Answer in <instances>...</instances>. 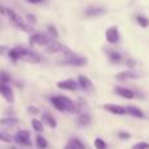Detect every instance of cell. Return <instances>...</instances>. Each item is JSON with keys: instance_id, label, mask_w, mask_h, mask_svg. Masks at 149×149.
I'll return each instance as SVG.
<instances>
[{"instance_id": "21", "label": "cell", "mask_w": 149, "mask_h": 149, "mask_svg": "<svg viewBox=\"0 0 149 149\" xmlns=\"http://www.w3.org/2000/svg\"><path fill=\"white\" fill-rule=\"evenodd\" d=\"M67 147H70L71 149H85V145L79 139H71Z\"/></svg>"}, {"instance_id": "24", "label": "cell", "mask_w": 149, "mask_h": 149, "mask_svg": "<svg viewBox=\"0 0 149 149\" xmlns=\"http://www.w3.org/2000/svg\"><path fill=\"white\" fill-rule=\"evenodd\" d=\"M10 82V76L5 71L0 72V84H9Z\"/></svg>"}, {"instance_id": "35", "label": "cell", "mask_w": 149, "mask_h": 149, "mask_svg": "<svg viewBox=\"0 0 149 149\" xmlns=\"http://www.w3.org/2000/svg\"><path fill=\"white\" fill-rule=\"evenodd\" d=\"M5 9H7V8H5V7H3V5L0 4V15L5 16Z\"/></svg>"}, {"instance_id": "26", "label": "cell", "mask_w": 149, "mask_h": 149, "mask_svg": "<svg viewBox=\"0 0 149 149\" xmlns=\"http://www.w3.org/2000/svg\"><path fill=\"white\" fill-rule=\"evenodd\" d=\"M94 147L97 148V149H106V148H107V144L105 143V140L97 137V139L94 140Z\"/></svg>"}, {"instance_id": "34", "label": "cell", "mask_w": 149, "mask_h": 149, "mask_svg": "<svg viewBox=\"0 0 149 149\" xmlns=\"http://www.w3.org/2000/svg\"><path fill=\"white\" fill-rule=\"evenodd\" d=\"M7 50H8V47H7V46H0V55L4 54V52L7 51Z\"/></svg>"}, {"instance_id": "5", "label": "cell", "mask_w": 149, "mask_h": 149, "mask_svg": "<svg viewBox=\"0 0 149 149\" xmlns=\"http://www.w3.org/2000/svg\"><path fill=\"white\" fill-rule=\"evenodd\" d=\"M51 39H52L51 37H49L45 33H36L30 37V46L31 47H36V46H45L46 47Z\"/></svg>"}, {"instance_id": "13", "label": "cell", "mask_w": 149, "mask_h": 149, "mask_svg": "<svg viewBox=\"0 0 149 149\" xmlns=\"http://www.w3.org/2000/svg\"><path fill=\"white\" fill-rule=\"evenodd\" d=\"M105 110H107L109 113L114 114V115H124L126 114V109L123 106H119V105H103L102 106Z\"/></svg>"}, {"instance_id": "15", "label": "cell", "mask_w": 149, "mask_h": 149, "mask_svg": "<svg viewBox=\"0 0 149 149\" xmlns=\"http://www.w3.org/2000/svg\"><path fill=\"white\" fill-rule=\"evenodd\" d=\"M106 13V9L101 7H90L85 10V16L88 17H98V16H102Z\"/></svg>"}, {"instance_id": "11", "label": "cell", "mask_w": 149, "mask_h": 149, "mask_svg": "<svg viewBox=\"0 0 149 149\" xmlns=\"http://www.w3.org/2000/svg\"><path fill=\"white\" fill-rule=\"evenodd\" d=\"M58 88H59V89H63V90H71V92H74V90H77L79 85H77L76 80L68 79V80H64V81L58 82Z\"/></svg>"}, {"instance_id": "3", "label": "cell", "mask_w": 149, "mask_h": 149, "mask_svg": "<svg viewBox=\"0 0 149 149\" xmlns=\"http://www.w3.org/2000/svg\"><path fill=\"white\" fill-rule=\"evenodd\" d=\"M5 16H7V17L9 18L10 22H12L15 26H17L20 30L25 31V33H31V31H33V29L30 28V25H29V24H26L25 20H24V18L21 17L18 13H16L13 9L7 8V9H5Z\"/></svg>"}, {"instance_id": "28", "label": "cell", "mask_w": 149, "mask_h": 149, "mask_svg": "<svg viewBox=\"0 0 149 149\" xmlns=\"http://www.w3.org/2000/svg\"><path fill=\"white\" fill-rule=\"evenodd\" d=\"M132 149H149V145H148V143H145V141H140V143H137V144H135L134 147H132Z\"/></svg>"}, {"instance_id": "17", "label": "cell", "mask_w": 149, "mask_h": 149, "mask_svg": "<svg viewBox=\"0 0 149 149\" xmlns=\"http://www.w3.org/2000/svg\"><path fill=\"white\" fill-rule=\"evenodd\" d=\"M90 122H92V116H90L88 113H82V114H80L79 118H77V123H79V126H81V127H86V126H89Z\"/></svg>"}, {"instance_id": "16", "label": "cell", "mask_w": 149, "mask_h": 149, "mask_svg": "<svg viewBox=\"0 0 149 149\" xmlns=\"http://www.w3.org/2000/svg\"><path fill=\"white\" fill-rule=\"evenodd\" d=\"M124 109H126V114H130V115L135 116V118H140V119L145 118L144 113L139 107H136V106H128V107H124Z\"/></svg>"}, {"instance_id": "20", "label": "cell", "mask_w": 149, "mask_h": 149, "mask_svg": "<svg viewBox=\"0 0 149 149\" xmlns=\"http://www.w3.org/2000/svg\"><path fill=\"white\" fill-rule=\"evenodd\" d=\"M109 59H110V62L113 63V64H118V63H120V60H122V55L119 54L118 51L110 50V51H109Z\"/></svg>"}, {"instance_id": "1", "label": "cell", "mask_w": 149, "mask_h": 149, "mask_svg": "<svg viewBox=\"0 0 149 149\" xmlns=\"http://www.w3.org/2000/svg\"><path fill=\"white\" fill-rule=\"evenodd\" d=\"M8 55H9L10 60L13 63H16L17 60H24V62L31 63V64H37V63L41 62V56L37 52H34L33 50L21 47V46L8 50Z\"/></svg>"}, {"instance_id": "32", "label": "cell", "mask_w": 149, "mask_h": 149, "mask_svg": "<svg viewBox=\"0 0 149 149\" xmlns=\"http://www.w3.org/2000/svg\"><path fill=\"white\" fill-rule=\"evenodd\" d=\"M126 64H127V67H130V68H134L135 65H136V62H135L134 59H128L126 62Z\"/></svg>"}, {"instance_id": "19", "label": "cell", "mask_w": 149, "mask_h": 149, "mask_svg": "<svg viewBox=\"0 0 149 149\" xmlns=\"http://www.w3.org/2000/svg\"><path fill=\"white\" fill-rule=\"evenodd\" d=\"M18 123V119L17 118H3L0 119V126L1 127H13Z\"/></svg>"}, {"instance_id": "29", "label": "cell", "mask_w": 149, "mask_h": 149, "mask_svg": "<svg viewBox=\"0 0 149 149\" xmlns=\"http://www.w3.org/2000/svg\"><path fill=\"white\" fill-rule=\"evenodd\" d=\"M0 141H3V143H10V141H12V137H10L9 135L4 134V132H0Z\"/></svg>"}, {"instance_id": "30", "label": "cell", "mask_w": 149, "mask_h": 149, "mask_svg": "<svg viewBox=\"0 0 149 149\" xmlns=\"http://www.w3.org/2000/svg\"><path fill=\"white\" fill-rule=\"evenodd\" d=\"M24 20H25V22L26 24H36L37 22V18H36V16H33V15H30V13H29V15H26V18H24Z\"/></svg>"}, {"instance_id": "10", "label": "cell", "mask_w": 149, "mask_h": 149, "mask_svg": "<svg viewBox=\"0 0 149 149\" xmlns=\"http://www.w3.org/2000/svg\"><path fill=\"white\" fill-rule=\"evenodd\" d=\"M63 50H64V46L60 45L56 39H51L46 46V52H49V54H60V52H63Z\"/></svg>"}, {"instance_id": "4", "label": "cell", "mask_w": 149, "mask_h": 149, "mask_svg": "<svg viewBox=\"0 0 149 149\" xmlns=\"http://www.w3.org/2000/svg\"><path fill=\"white\" fill-rule=\"evenodd\" d=\"M62 54L64 55L65 58L62 60V62H60V64H67V65H76V67H81V65H85V64H86V62H88L85 58L79 56V55L73 54V52L71 51L70 49H67V47H64V50H63Z\"/></svg>"}, {"instance_id": "23", "label": "cell", "mask_w": 149, "mask_h": 149, "mask_svg": "<svg viewBox=\"0 0 149 149\" xmlns=\"http://www.w3.org/2000/svg\"><path fill=\"white\" fill-rule=\"evenodd\" d=\"M31 127H33L34 131L39 132V134L43 131V123H42L41 120H38V119H33V120H31Z\"/></svg>"}, {"instance_id": "2", "label": "cell", "mask_w": 149, "mask_h": 149, "mask_svg": "<svg viewBox=\"0 0 149 149\" xmlns=\"http://www.w3.org/2000/svg\"><path fill=\"white\" fill-rule=\"evenodd\" d=\"M50 101H51L52 106L59 111H63V113H74L76 111V103L70 97H65V95H52L50 98Z\"/></svg>"}, {"instance_id": "36", "label": "cell", "mask_w": 149, "mask_h": 149, "mask_svg": "<svg viewBox=\"0 0 149 149\" xmlns=\"http://www.w3.org/2000/svg\"><path fill=\"white\" fill-rule=\"evenodd\" d=\"M28 3H31V4H37V3H41L42 0H26Z\"/></svg>"}, {"instance_id": "27", "label": "cell", "mask_w": 149, "mask_h": 149, "mask_svg": "<svg viewBox=\"0 0 149 149\" xmlns=\"http://www.w3.org/2000/svg\"><path fill=\"white\" fill-rule=\"evenodd\" d=\"M47 30H49V33L51 34V38L52 39H55V38H58V37H59V33H58L56 28H55L54 25H49V26H47Z\"/></svg>"}, {"instance_id": "25", "label": "cell", "mask_w": 149, "mask_h": 149, "mask_svg": "<svg viewBox=\"0 0 149 149\" xmlns=\"http://www.w3.org/2000/svg\"><path fill=\"white\" fill-rule=\"evenodd\" d=\"M136 21H137V24H139L141 28H148V18L145 17V16L139 15L136 17Z\"/></svg>"}, {"instance_id": "33", "label": "cell", "mask_w": 149, "mask_h": 149, "mask_svg": "<svg viewBox=\"0 0 149 149\" xmlns=\"http://www.w3.org/2000/svg\"><path fill=\"white\" fill-rule=\"evenodd\" d=\"M119 137H120V139H130L131 135L127 134V132H120V134H119Z\"/></svg>"}, {"instance_id": "18", "label": "cell", "mask_w": 149, "mask_h": 149, "mask_svg": "<svg viewBox=\"0 0 149 149\" xmlns=\"http://www.w3.org/2000/svg\"><path fill=\"white\" fill-rule=\"evenodd\" d=\"M42 119H43L45 123H46L49 127H51V128H55V127H56V120H55V118L50 113H45L43 115H42Z\"/></svg>"}, {"instance_id": "6", "label": "cell", "mask_w": 149, "mask_h": 149, "mask_svg": "<svg viewBox=\"0 0 149 149\" xmlns=\"http://www.w3.org/2000/svg\"><path fill=\"white\" fill-rule=\"evenodd\" d=\"M12 140H15L17 144H21V145H25V147H30L31 145V141H30V132L29 131H18L17 134L15 135Z\"/></svg>"}, {"instance_id": "14", "label": "cell", "mask_w": 149, "mask_h": 149, "mask_svg": "<svg viewBox=\"0 0 149 149\" xmlns=\"http://www.w3.org/2000/svg\"><path fill=\"white\" fill-rule=\"evenodd\" d=\"M114 92H115V94L120 95V97L126 98V100H132V98L135 97V93L132 92V90L127 89V88H122V86H115V88H114Z\"/></svg>"}, {"instance_id": "37", "label": "cell", "mask_w": 149, "mask_h": 149, "mask_svg": "<svg viewBox=\"0 0 149 149\" xmlns=\"http://www.w3.org/2000/svg\"><path fill=\"white\" fill-rule=\"evenodd\" d=\"M65 149H71V148L70 147H65Z\"/></svg>"}, {"instance_id": "7", "label": "cell", "mask_w": 149, "mask_h": 149, "mask_svg": "<svg viewBox=\"0 0 149 149\" xmlns=\"http://www.w3.org/2000/svg\"><path fill=\"white\" fill-rule=\"evenodd\" d=\"M105 36H106V41L111 45L118 43L119 38H120V34H119V30H118L116 26H110V28L106 30Z\"/></svg>"}, {"instance_id": "12", "label": "cell", "mask_w": 149, "mask_h": 149, "mask_svg": "<svg viewBox=\"0 0 149 149\" xmlns=\"http://www.w3.org/2000/svg\"><path fill=\"white\" fill-rule=\"evenodd\" d=\"M115 79L118 81H128V80L139 79V73H136L135 71H123L120 73H116Z\"/></svg>"}, {"instance_id": "8", "label": "cell", "mask_w": 149, "mask_h": 149, "mask_svg": "<svg viewBox=\"0 0 149 149\" xmlns=\"http://www.w3.org/2000/svg\"><path fill=\"white\" fill-rule=\"evenodd\" d=\"M0 94L5 98L8 103L15 102V94H13V90L9 84H0Z\"/></svg>"}, {"instance_id": "31", "label": "cell", "mask_w": 149, "mask_h": 149, "mask_svg": "<svg viewBox=\"0 0 149 149\" xmlns=\"http://www.w3.org/2000/svg\"><path fill=\"white\" fill-rule=\"evenodd\" d=\"M28 113L31 114V115H37V114L39 113V109L36 107V106H29V107H28Z\"/></svg>"}, {"instance_id": "9", "label": "cell", "mask_w": 149, "mask_h": 149, "mask_svg": "<svg viewBox=\"0 0 149 149\" xmlns=\"http://www.w3.org/2000/svg\"><path fill=\"white\" fill-rule=\"evenodd\" d=\"M76 82L82 90H85V92H92L93 88H94L93 86V82L90 81V79L86 76H84V74H80V76L77 77Z\"/></svg>"}, {"instance_id": "22", "label": "cell", "mask_w": 149, "mask_h": 149, "mask_svg": "<svg viewBox=\"0 0 149 149\" xmlns=\"http://www.w3.org/2000/svg\"><path fill=\"white\" fill-rule=\"evenodd\" d=\"M36 145L38 149H46L47 148V140L45 139L43 136L38 135V136L36 137Z\"/></svg>"}]
</instances>
